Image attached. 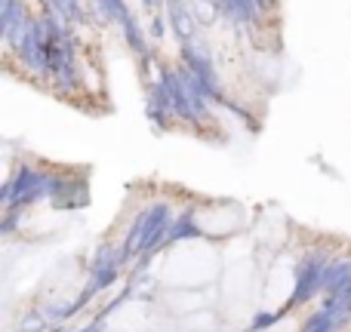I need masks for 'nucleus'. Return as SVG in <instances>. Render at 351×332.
Here are the masks:
<instances>
[{"instance_id":"obj_1","label":"nucleus","mask_w":351,"mask_h":332,"mask_svg":"<svg viewBox=\"0 0 351 332\" xmlns=\"http://www.w3.org/2000/svg\"><path fill=\"white\" fill-rule=\"evenodd\" d=\"M222 255L206 237H182L176 240L158 265V280L164 290H213L222 277Z\"/></svg>"},{"instance_id":"obj_2","label":"nucleus","mask_w":351,"mask_h":332,"mask_svg":"<svg viewBox=\"0 0 351 332\" xmlns=\"http://www.w3.org/2000/svg\"><path fill=\"white\" fill-rule=\"evenodd\" d=\"M256 268L250 259H241V261H231L228 268L222 271V277H219V311L228 317L234 314H247V296L250 292H256Z\"/></svg>"},{"instance_id":"obj_3","label":"nucleus","mask_w":351,"mask_h":332,"mask_svg":"<svg viewBox=\"0 0 351 332\" xmlns=\"http://www.w3.org/2000/svg\"><path fill=\"white\" fill-rule=\"evenodd\" d=\"M191 228L197 237H234L243 228V212L234 203H210L194 209Z\"/></svg>"},{"instance_id":"obj_4","label":"nucleus","mask_w":351,"mask_h":332,"mask_svg":"<svg viewBox=\"0 0 351 332\" xmlns=\"http://www.w3.org/2000/svg\"><path fill=\"white\" fill-rule=\"evenodd\" d=\"M160 302H164V311H170V314L179 317V320L197 314V311L219 308V305H213L210 290H164Z\"/></svg>"},{"instance_id":"obj_5","label":"nucleus","mask_w":351,"mask_h":332,"mask_svg":"<svg viewBox=\"0 0 351 332\" xmlns=\"http://www.w3.org/2000/svg\"><path fill=\"white\" fill-rule=\"evenodd\" d=\"M111 332H152V317H148V305L133 302L123 305L111 317Z\"/></svg>"},{"instance_id":"obj_6","label":"nucleus","mask_w":351,"mask_h":332,"mask_svg":"<svg viewBox=\"0 0 351 332\" xmlns=\"http://www.w3.org/2000/svg\"><path fill=\"white\" fill-rule=\"evenodd\" d=\"M219 320H222V311L206 308V311H197V314L185 317V320H179V323H182V332H216Z\"/></svg>"},{"instance_id":"obj_7","label":"nucleus","mask_w":351,"mask_h":332,"mask_svg":"<svg viewBox=\"0 0 351 332\" xmlns=\"http://www.w3.org/2000/svg\"><path fill=\"white\" fill-rule=\"evenodd\" d=\"M179 332H182V329H179Z\"/></svg>"}]
</instances>
